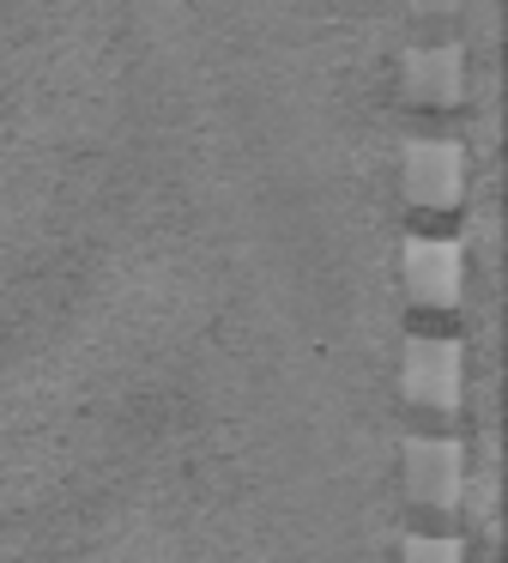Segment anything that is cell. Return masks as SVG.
Wrapping results in <instances>:
<instances>
[{
    "label": "cell",
    "mask_w": 508,
    "mask_h": 563,
    "mask_svg": "<svg viewBox=\"0 0 508 563\" xmlns=\"http://www.w3.org/2000/svg\"><path fill=\"white\" fill-rule=\"evenodd\" d=\"M399 388L430 412H454L466 394V352L454 340H411L406 364H399Z\"/></svg>",
    "instance_id": "obj_1"
},
{
    "label": "cell",
    "mask_w": 508,
    "mask_h": 563,
    "mask_svg": "<svg viewBox=\"0 0 508 563\" xmlns=\"http://www.w3.org/2000/svg\"><path fill=\"white\" fill-rule=\"evenodd\" d=\"M399 188L418 207H454L466 195V152L454 140H411L399 158Z\"/></svg>",
    "instance_id": "obj_2"
},
{
    "label": "cell",
    "mask_w": 508,
    "mask_h": 563,
    "mask_svg": "<svg viewBox=\"0 0 508 563\" xmlns=\"http://www.w3.org/2000/svg\"><path fill=\"white\" fill-rule=\"evenodd\" d=\"M399 279H406V291L418 297V303L448 309V303H460V291H466V255H460V243L418 236V243L399 249Z\"/></svg>",
    "instance_id": "obj_3"
},
{
    "label": "cell",
    "mask_w": 508,
    "mask_h": 563,
    "mask_svg": "<svg viewBox=\"0 0 508 563\" xmlns=\"http://www.w3.org/2000/svg\"><path fill=\"white\" fill-rule=\"evenodd\" d=\"M406 490L430 509H454L466 497V449L454 437H418L406 442Z\"/></svg>",
    "instance_id": "obj_4"
},
{
    "label": "cell",
    "mask_w": 508,
    "mask_h": 563,
    "mask_svg": "<svg viewBox=\"0 0 508 563\" xmlns=\"http://www.w3.org/2000/svg\"><path fill=\"white\" fill-rule=\"evenodd\" d=\"M406 91L418 103H460L466 98V55H460L454 43L411 49L406 55Z\"/></svg>",
    "instance_id": "obj_5"
},
{
    "label": "cell",
    "mask_w": 508,
    "mask_h": 563,
    "mask_svg": "<svg viewBox=\"0 0 508 563\" xmlns=\"http://www.w3.org/2000/svg\"><path fill=\"white\" fill-rule=\"evenodd\" d=\"M406 563H466L454 539H406Z\"/></svg>",
    "instance_id": "obj_6"
},
{
    "label": "cell",
    "mask_w": 508,
    "mask_h": 563,
    "mask_svg": "<svg viewBox=\"0 0 508 563\" xmlns=\"http://www.w3.org/2000/svg\"><path fill=\"white\" fill-rule=\"evenodd\" d=\"M411 7H418L423 19H442V13H454L460 0H411Z\"/></svg>",
    "instance_id": "obj_7"
}]
</instances>
